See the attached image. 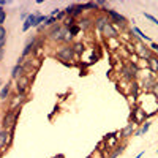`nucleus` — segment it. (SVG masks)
Masks as SVG:
<instances>
[{"instance_id":"obj_28","label":"nucleus","mask_w":158,"mask_h":158,"mask_svg":"<svg viewBox=\"0 0 158 158\" xmlns=\"http://www.w3.org/2000/svg\"><path fill=\"white\" fill-rule=\"evenodd\" d=\"M6 21V10H0V25H3V22Z\"/></svg>"},{"instance_id":"obj_11","label":"nucleus","mask_w":158,"mask_h":158,"mask_svg":"<svg viewBox=\"0 0 158 158\" xmlns=\"http://www.w3.org/2000/svg\"><path fill=\"white\" fill-rule=\"evenodd\" d=\"M125 147H127V142L118 144V146H117L115 149H112V150L108 153V156H106V158H117L118 155H122V153L125 152Z\"/></svg>"},{"instance_id":"obj_42","label":"nucleus","mask_w":158,"mask_h":158,"mask_svg":"<svg viewBox=\"0 0 158 158\" xmlns=\"http://www.w3.org/2000/svg\"><path fill=\"white\" fill-rule=\"evenodd\" d=\"M0 85H2V79H0Z\"/></svg>"},{"instance_id":"obj_23","label":"nucleus","mask_w":158,"mask_h":158,"mask_svg":"<svg viewBox=\"0 0 158 158\" xmlns=\"http://www.w3.org/2000/svg\"><path fill=\"white\" fill-rule=\"evenodd\" d=\"M57 24V18L56 16H49L48 21L44 22V25H49V27H52V25H56Z\"/></svg>"},{"instance_id":"obj_6","label":"nucleus","mask_w":158,"mask_h":158,"mask_svg":"<svg viewBox=\"0 0 158 158\" xmlns=\"http://www.w3.org/2000/svg\"><path fill=\"white\" fill-rule=\"evenodd\" d=\"M16 111L18 109H8L6 114L3 115V120H2V130H10L11 125H13V120H15V115H16Z\"/></svg>"},{"instance_id":"obj_22","label":"nucleus","mask_w":158,"mask_h":158,"mask_svg":"<svg viewBox=\"0 0 158 158\" xmlns=\"http://www.w3.org/2000/svg\"><path fill=\"white\" fill-rule=\"evenodd\" d=\"M73 49H74L76 54H81V52L84 51V44H82V43H74V44H73Z\"/></svg>"},{"instance_id":"obj_37","label":"nucleus","mask_w":158,"mask_h":158,"mask_svg":"<svg viewBox=\"0 0 158 158\" xmlns=\"http://www.w3.org/2000/svg\"><path fill=\"white\" fill-rule=\"evenodd\" d=\"M3 52H5V49H0V62L3 60Z\"/></svg>"},{"instance_id":"obj_17","label":"nucleus","mask_w":158,"mask_h":158,"mask_svg":"<svg viewBox=\"0 0 158 158\" xmlns=\"http://www.w3.org/2000/svg\"><path fill=\"white\" fill-rule=\"evenodd\" d=\"M62 27H63L62 24H56V25H52V27L49 29V32H48V36L52 40V38H54V36H56V35H57V33L62 30Z\"/></svg>"},{"instance_id":"obj_41","label":"nucleus","mask_w":158,"mask_h":158,"mask_svg":"<svg viewBox=\"0 0 158 158\" xmlns=\"http://www.w3.org/2000/svg\"><path fill=\"white\" fill-rule=\"evenodd\" d=\"M56 158H63V155H57V156H56Z\"/></svg>"},{"instance_id":"obj_27","label":"nucleus","mask_w":158,"mask_h":158,"mask_svg":"<svg viewBox=\"0 0 158 158\" xmlns=\"http://www.w3.org/2000/svg\"><path fill=\"white\" fill-rule=\"evenodd\" d=\"M56 18H57V22H59V24H60V22H63V21H65V18H67V13H65V10H62Z\"/></svg>"},{"instance_id":"obj_34","label":"nucleus","mask_w":158,"mask_h":158,"mask_svg":"<svg viewBox=\"0 0 158 158\" xmlns=\"http://www.w3.org/2000/svg\"><path fill=\"white\" fill-rule=\"evenodd\" d=\"M98 6H104V5H108V2H104V0H100V2H97Z\"/></svg>"},{"instance_id":"obj_5","label":"nucleus","mask_w":158,"mask_h":158,"mask_svg":"<svg viewBox=\"0 0 158 158\" xmlns=\"http://www.w3.org/2000/svg\"><path fill=\"white\" fill-rule=\"evenodd\" d=\"M135 127H136V125H135L133 122H128V123L120 130V136H118V138H120V139L125 142V141L130 139L131 136H135Z\"/></svg>"},{"instance_id":"obj_1","label":"nucleus","mask_w":158,"mask_h":158,"mask_svg":"<svg viewBox=\"0 0 158 158\" xmlns=\"http://www.w3.org/2000/svg\"><path fill=\"white\" fill-rule=\"evenodd\" d=\"M122 76L125 79H128V81L133 82L135 79L139 76V68H138V65L136 63H127L125 67L122 68Z\"/></svg>"},{"instance_id":"obj_44","label":"nucleus","mask_w":158,"mask_h":158,"mask_svg":"<svg viewBox=\"0 0 158 158\" xmlns=\"http://www.w3.org/2000/svg\"><path fill=\"white\" fill-rule=\"evenodd\" d=\"M156 74H158V73H156Z\"/></svg>"},{"instance_id":"obj_33","label":"nucleus","mask_w":158,"mask_h":158,"mask_svg":"<svg viewBox=\"0 0 158 158\" xmlns=\"http://www.w3.org/2000/svg\"><path fill=\"white\" fill-rule=\"evenodd\" d=\"M5 44H6V38H2L0 40V49H5Z\"/></svg>"},{"instance_id":"obj_30","label":"nucleus","mask_w":158,"mask_h":158,"mask_svg":"<svg viewBox=\"0 0 158 158\" xmlns=\"http://www.w3.org/2000/svg\"><path fill=\"white\" fill-rule=\"evenodd\" d=\"M2 38H6V29L3 27V25H0V40Z\"/></svg>"},{"instance_id":"obj_3","label":"nucleus","mask_w":158,"mask_h":158,"mask_svg":"<svg viewBox=\"0 0 158 158\" xmlns=\"http://www.w3.org/2000/svg\"><path fill=\"white\" fill-rule=\"evenodd\" d=\"M74 56H76V52H74L73 46H63V48H60V49L56 52V57H57V59H60V62L71 60Z\"/></svg>"},{"instance_id":"obj_19","label":"nucleus","mask_w":158,"mask_h":158,"mask_svg":"<svg viewBox=\"0 0 158 158\" xmlns=\"http://www.w3.org/2000/svg\"><path fill=\"white\" fill-rule=\"evenodd\" d=\"M84 13V3H76V6H74V13H73V18L76 19V18H79Z\"/></svg>"},{"instance_id":"obj_35","label":"nucleus","mask_w":158,"mask_h":158,"mask_svg":"<svg viewBox=\"0 0 158 158\" xmlns=\"http://www.w3.org/2000/svg\"><path fill=\"white\" fill-rule=\"evenodd\" d=\"M10 2H6V0H0V8H3L5 5H8Z\"/></svg>"},{"instance_id":"obj_9","label":"nucleus","mask_w":158,"mask_h":158,"mask_svg":"<svg viewBox=\"0 0 158 158\" xmlns=\"http://www.w3.org/2000/svg\"><path fill=\"white\" fill-rule=\"evenodd\" d=\"M25 76V68H24V65H15L11 70V79H15V81H18L19 77Z\"/></svg>"},{"instance_id":"obj_4","label":"nucleus","mask_w":158,"mask_h":158,"mask_svg":"<svg viewBox=\"0 0 158 158\" xmlns=\"http://www.w3.org/2000/svg\"><path fill=\"white\" fill-rule=\"evenodd\" d=\"M13 133H10V130H2L0 128V150H3L10 147V144L13 142Z\"/></svg>"},{"instance_id":"obj_13","label":"nucleus","mask_w":158,"mask_h":158,"mask_svg":"<svg viewBox=\"0 0 158 158\" xmlns=\"http://www.w3.org/2000/svg\"><path fill=\"white\" fill-rule=\"evenodd\" d=\"M11 82H6V85H2V90H0V101H6L10 98V90H11Z\"/></svg>"},{"instance_id":"obj_21","label":"nucleus","mask_w":158,"mask_h":158,"mask_svg":"<svg viewBox=\"0 0 158 158\" xmlns=\"http://www.w3.org/2000/svg\"><path fill=\"white\" fill-rule=\"evenodd\" d=\"M150 125H152V122H149V120H146V122H144V123L141 125V128H139V130H141V133H142V135H146L147 131L150 130Z\"/></svg>"},{"instance_id":"obj_10","label":"nucleus","mask_w":158,"mask_h":158,"mask_svg":"<svg viewBox=\"0 0 158 158\" xmlns=\"http://www.w3.org/2000/svg\"><path fill=\"white\" fill-rule=\"evenodd\" d=\"M103 35L106 36V38H117L118 36V32H117V29L114 27V24H108L106 27L103 29Z\"/></svg>"},{"instance_id":"obj_26","label":"nucleus","mask_w":158,"mask_h":158,"mask_svg":"<svg viewBox=\"0 0 158 158\" xmlns=\"http://www.w3.org/2000/svg\"><path fill=\"white\" fill-rule=\"evenodd\" d=\"M68 30H70V35H71V36H76L79 32H81V27H79V25L76 24V25H73V27L68 29Z\"/></svg>"},{"instance_id":"obj_20","label":"nucleus","mask_w":158,"mask_h":158,"mask_svg":"<svg viewBox=\"0 0 158 158\" xmlns=\"http://www.w3.org/2000/svg\"><path fill=\"white\" fill-rule=\"evenodd\" d=\"M98 8H100V6L97 5V2H85V3H84V11H85V10H95V11H97Z\"/></svg>"},{"instance_id":"obj_14","label":"nucleus","mask_w":158,"mask_h":158,"mask_svg":"<svg viewBox=\"0 0 158 158\" xmlns=\"http://www.w3.org/2000/svg\"><path fill=\"white\" fill-rule=\"evenodd\" d=\"M131 32H133V33L141 40V41H150V38H149L147 35H144V32H142L139 27H136V25H133V27H131ZM150 43H152V41H150Z\"/></svg>"},{"instance_id":"obj_15","label":"nucleus","mask_w":158,"mask_h":158,"mask_svg":"<svg viewBox=\"0 0 158 158\" xmlns=\"http://www.w3.org/2000/svg\"><path fill=\"white\" fill-rule=\"evenodd\" d=\"M147 63H149V70H150L153 74L158 73V57H156V56L150 57V59L147 60Z\"/></svg>"},{"instance_id":"obj_2","label":"nucleus","mask_w":158,"mask_h":158,"mask_svg":"<svg viewBox=\"0 0 158 158\" xmlns=\"http://www.w3.org/2000/svg\"><path fill=\"white\" fill-rule=\"evenodd\" d=\"M104 15L108 16L111 24H120V25H127V18L122 16L120 13H117L115 10H108V8H103Z\"/></svg>"},{"instance_id":"obj_36","label":"nucleus","mask_w":158,"mask_h":158,"mask_svg":"<svg viewBox=\"0 0 158 158\" xmlns=\"http://www.w3.org/2000/svg\"><path fill=\"white\" fill-rule=\"evenodd\" d=\"M144 153H146V150H142V152H139V153H138V155H136L135 158H142V156H144Z\"/></svg>"},{"instance_id":"obj_7","label":"nucleus","mask_w":158,"mask_h":158,"mask_svg":"<svg viewBox=\"0 0 158 158\" xmlns=\"http://www.w3.org/2000/svg\"><path fill=\"white\" fill-rule=\"evenodd\" d=\"M27 87H29V77L27 76H22L19 77L18 81H16V92H18V95H25V92H27Z\"/></svg>"},{"instance_id":"obj_16","label":"nucleus","mask_w":158,"mask_h":158,"mask_svg":"<svg viewBox=\"0 0 158 158\" xmlns=\"http://www.w3.org/2000/svg\"><path fill=\"white\" fill-rule=\"evenodd\" d=\"M94 25V21H92L90 18H82L81 21H79V27H81V30H87L89 27H92Z\"/></svg>"},{"instance_id":"obj_39","label":"nucleus","mask_w":158,"mask_h":158,"mask_svg":"<svg viewBox=\"0 0 158 158\" xmlns=\"http://www.w3.org/2000/svg\"><path fill=\"white\" fill-rule=\"evenodd\" d=\"M38 29V32H43L44 30V24H41V25H40V27H36Z\"/></svg>"},{"instance_id":"obj_32","label":"nucleus","mask_w":158,"mask_h":158,"mask_svg":"<svg viewBox=\"0 0 158 158\" xmlns=\"http://www.w3.org/2000/svg\"><path fill=\"white\" fill-rule=\"evenodd\" d=\"M29 15H30V13H27V11H22V13H21V19H22V21H25V19L29 18Z\"/></svg>"},{"instance_id":"obj_29","label":"nucleus","mask_w":158,"mask_h":158,"mask_svg":"<svg viewBox=\"0 0 158 158\" xmlns=\"http://www.w3.org/2000/svg\"><path fill=\"white\" fill-rule=\"evenodd\" d=\"M150 49L153 51V54L158 57V43H153V41H152V43H150Z\"/></svg>"},{"instance_id":"obj_24","label":"nucleus","mask_w":158,"mask_h":158,"mask_svg":"<svg viewBox=\"0 0 158 158\" xmlns=\"http://www.w3.org/2000/svg\"><path fill=\"white\" fill-rule=\"evenodd\" d=\"M144 18H146V19H149L150 22H153L155 25H158V19H156L153 15H150V13H144Z\"/></svg>"},{"instance_id":"obj_18","label":"nucleus","mask_w":158,"mask_h":158,"mask_svg":"<svg viewBox=\"0 0 158 158\" xmlns=\"http://www.w3.org/2000/svg\"><path fill=\"white\" fill-rule=\"evenodd\" d=\"M76 22H77V21H76L74 18H71V16H67V18H65V21H63V24H62V25H63L65 29H71L73 25H76Z\"/></svg>"},{"instance_id":"obj_12","label":"nucleus","mask_w":158,"mask_h":158,"mask_svg":"<svg viewBox=\"0 0 158 158\" xmlns=\"http://www.w3.org/2000/svg\"><path fill=\"white\" fill-rule=\"evenodd\" d=\"M35 19H36V11H35V13H30L29 18L24 21V24H22V32H27L30 27H33V22H35Z\"/></svg>"},{"instance_id":"obj_38","label":"nucleus","mask_w":158,"mask_h":158,"mask_svg":"<svg viewBox=\"0 0 158 158\" xmlns=\"http://www.w3.org/2000/svg\"><path fill=\"white\" fill-rule=\"evenodd\" d=\"M135 136H142V133H141V130H135Z\"/></svg>"},{"instance_id":"obj_31","label":"nucleus","mask_w":158,"mask_h":158,"mask_svg":"<svg viewBox=\"0 0 158 158\" xmlns=\"http://www.w3.org/2000/svg\"><path fill=\"white\" fill-rule=\"evenodd\" d=\"M152 94L156 97V100H158V81H156V84H155V87H153V90H152Z\"/></svg>"},{"instance_id":"obj_40","label":"nucleus","mask_w":158,"mask_h":158,"mask_svg":"<svg viewBox=\"0 0 158 158\" xmlns=\"http://www.w3.org/2000/svg\"><path fill=\"white\" fill-rule=\"evenodd\" d=\"M63 65H65V67H73V65H71V62H62Z\"/></svg>"},{"instance_id":"obj_25","label":"nucleus","mask_w":158,"mask_h":158,"mask_svg":"<svg viewBox=\"0 0 158 158\" xmlns=\"http://www.w3.org/2000/svg\"><path fill=\"white\" fill-rule=\"evenodd\" d=\"M74 6H76V3H71V5H68L67 8H65V13H67V16H71V18H73V13H74Z\"/></svg>"},{"instance_id":"obj_43","label":"nucleus","mask_w":158,"mask_h":158,"mask_svg":"<svg viewBox=\"0 0 158 158\" xmlns=\"http://www.w3.org/2000/svg\"><path fill=\"white\" fill-rule=\"evenodd\" d=\"M156 153H158V149H156Z\"/></svg>"},{"instance_id":"obj_8","label":"nucleus","mask_w":158,"mask_h":158,"mask_svg":"<svg viewBox=\"0 0 158 158\" xmlns=\"http://www.w3.org/2000/svg\"><path fill=\"white\" fill-rule=\"evenodd\" d=\"M108 24H109L108 16H106V15H100V16H97V18H95V21H94V27H95L97 30L103 32V29L106 27Z\"/></svg>"}]
</instances>
